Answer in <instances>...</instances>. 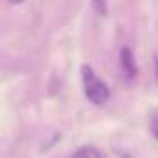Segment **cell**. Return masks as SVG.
I'll return each instance as SVG.
<instances>
[{
    "label": "cell",
    "mask_w": 158,
    "mask_h": 158,
    "mask_svg": "<svg viewBox=\"0 0 158 158\" xmlns=\"http://www.w3.org/2000/svg\"><path fill=\"white\" fill-rule=\"evenodd\" d=\"M71 158H102V154L95 147H80Z\"/></svg>",
    "instance_id": "3"
},
{
    "label": "cell",
    "mask_w": 158,
    "mask_h": 158,
    "mask_svg": "<svg viewBox=\"0 0 158 158\" xmlns=\"http://www.w3.org/2000/svg\"><path fill=\"white\" fill-rule=\"evenodd\" d=\"M91 4H93V10H95L97 15L106 17V13H108V0H91Z\"/></svg>",
    "instance_id": "4"
},
{
    "label": "cell",
    "mask_w": 158,
    "mask_h": 158,
    "mask_svg": "<svg viewBox=\"0 0 158 158\" xmlns=\"http://www.w3.org/2000/svg\"><path fill=\"white\" fill-rule=\"evenodd\" d=\"M119 63H121V69L125 73V76L128 80H134L136 74H138V67H136V61H134V56L130 52L128 47H125L121 50V56H119Z\"/></svg>",
    "instance_id": "2"
},
{
    "label": "cell",
    "mask_w": 158,
    "mask_h": 158,
    "mask_svg": "<svg viewBox=\"0 0 158 158\" xmlns=\"http://www.w3.org/2000/svg\"><path fill=\"white\" fill-rule=\"evenodd\" d=\"M8 2H10V4H13V6H17V4H23L24 0H8Z\"/></svg>",
    "instance_id": "6"
},
{
    "label": "cell",
    "mask_w": 158,
    "mask_h": 158,
    "mask_svg": "<svg viewBox=\"0 0 158 158\" xmlns=\"http://www.w3.org/2000/svg\"><path fill=\"white\" fill-rule=\"evenodd\" d=\"M156 76H158V60H156Z\"/></svg>",
    "instance_id": "7"
},
{
    "label": "cell",
    "mask_w": 158,
    "mask_h": 158,
    "mask_svg": "<svg viewBox=\"0 0 158 158\" xmlns=\"http://www.w3.org/2000/svg\"><path fill=\"white\" fill-rule=\"evenodd\" d=\"M149 127H151V134L154 136V139L158 141V112L152 114L151 121H149Z\"/></svg>",
    "instance_id": "5"
},
{
    "label": "cell",
    "mask_w": 158,
    "mask_h": 158,
    "mask_svg": "<svg viewBox=\"0 0 158 158\" xmlns=\"http://www.w3.org/2000/svg\"><path fill=\"white\" fill-rule=\"evenodd\" d=\"M82 84H84V93L89 102L97 106H104L110 101L112 97L110 88L95 74V71L89 65H82Z\"/></svg>",
    "instance_id": "1"
}]
</instances>
